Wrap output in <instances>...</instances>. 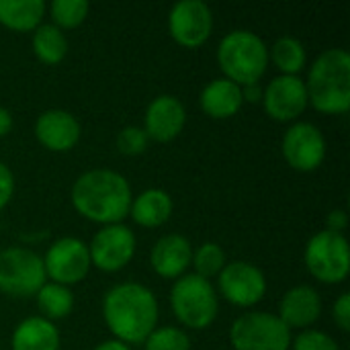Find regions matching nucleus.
I'll list each match as a JSON object with an SVG mask.
<instances>
[{
	"label": "nucleus",
	"mask_w": 350,
	"mask_h": 350,
	"mask_svg": "<svg viewBox=\"0 0 350 350\" xmlns=\"http://www.w3.org/2000/svg\"><path fill=\"white\" fill-rule=\"evenodd\" d=\"M170 306L176 320L191 330L209 328L219 310L217 291L211 281L199 275H183L170 291Z\"/></svg>",
	"instance_id": "5"
},
{
	"label": "nucleus",
	"mask_w": 350,
	"mask_h": 350,
	"mask_svg": "<svg viewBox=\"0 0 350 350\" xmlns=\"http://www.w3.org/2000/svg\"><path fill=\"white\" fill-rule=\"evenodd\" d=\"M37 306L43 314L41 318H45L49 322L62 320V318H68L72 314L74 295H72L70 287H64L57 283H45L37 291Z\"/></svg>",
	"instance_id": "24"
},
{
	"label": "nucleus",
	"mask_w": 350,
	"mask_h": 350,
	"mask_svg": "<svg viewBox=\"0 0 350 350\" xmlns=\"http://www.w3.org/2000/svg\"><path fill=\"white\" fill-rule=\"evenodd\" d=\"M332 316H334V322L338 324V328H340L342 332H349L350 330V293H342V295L334 301Z\"/></svg>",
	"instance_id": "31"
},
{
	"label": "nucleus",
	"mask_w": 350,
	"mask_h": 350,
	"mask_svg": "<svg viewBox=\"0 0 350 350\" xmlns=\"http://www.w3.org/2000/svg\"><path fill=\"white\" fill-rule=\"evenodd\" d=\"M191 265L195 267V275H199V277L209 281L211 277H217L221 273V269L226 267V252L221 250L219 244L205 242L203 246H199L193 252Z\"/></svg>",
	"instance_id": "26"
},
{
	"label": "nucleus",
	"mask_w": 350,
	"mask_h": 350,
	"mask_svg": "<svg viewBox=\"0 0 350 350\" xmlns=\"http://www.w3.org/2000/svg\"><path fill=\"white\" fill-rule=\"evenodd\" d=\"M43 258L31 248L0 250V291L10 297H31L45 285Z\"/></svg>",
	"instance_id": "7"
},
{
	"label": "nucleus",
	"mask_w": 350,
	"mask_h": 350,
	"mask_svg": "<svg viewBox=\"0 0 350 350\" xmlns=\"http://www.w3.org/2000/svg\"><path fill=\"white\" fill-rule=\"evenodd\" d=\"M10 129H12V115L8 109L0 107V137L10 133Z\"/></svg>",
	"instance_id": "35"
},
{
	"label": "nucleus",
	"mask_w": 350,
	"mask_h": 350,
	"mask_svg": "<svg viewBox=\"0 0 350 350\" xmlns=\"http://www.w3.org/2000/svg\"><path fill=\"white\" fill-rule=\"evenodd\" d=\"M201 109L211 119H230L234 117L244 100H242V88L228 80V78H215L201 90Z\"/></svg>",
	"instance_id": "19"
},
{
	"label": "nucleus",
	"mask_w": 350,
	"mask_h": 350,
	"mask_svg": "<svg viewBox=\"0 0 350 350\" xmlns=\"http://www.w3.org/2000/svg\"><path fill=\"white\" fill-rule=\"evenodd\" d=\"M262 107L275 121H295L308 109L306 82L299 76H277L262 92Z\"/></svg>",
	"instance_id": "14"
},
{
	"label": "nucleus",
	"mask_w": 350,
	"mask_h": 350,
	"mask_svg": "<svg viewBox=\"0 0 350 350\" xmlns=\"http://www.w3.org/2000/svg\"><path fill=\"white\" fill-rule=\"evenodd\" d=\"M217 62L224 78L236 82L238 86L256 84L269 66V47L252 31L238 29L228 33L217 47Z\"/></svg>",
	"instance_id": "4"
},
{
	"label": "nucleus",
	"mask_w": 350,
	"mask_h": 350,
	"mask_svg": "<svg viewBox=\"0 0 350 350\" xmlns=\"http://www.w3.org/2000/svg\"><path fill=\"white\" fill-rule=\"evenodd\" d=\"M158 299L142 283H119L103 299V318L115 340L142 345L158 324Z\"/></svg>",
	"instance_id": "1"
},
{
	"label": "nucleus",
	"mask_w": 350,
	"mask_h": 350,
	"mask_svg": "<svg viewBox=\"0 0 350 350\" xmlns=\"http://www.w3.org/2000/svg\"><path fill=\"white\" fill-rule=\"evenodd\" d=\"M148 142L150 137L146 135V131L137 125H127L119 131L117 135V148L121 154L125 156H137V154H144L146 148H148Z\"/></svg>",
	"instance_id": "29"
},
{
	"label": "nucleus",
	"mask_w": 350,
	"mask_h": 350,
	"mask_svg": "<svg viewBox=\"0 0 350 350\" xmlns=\"http://www.w3.org/2000/svg\"><path fill=\"white\" fill-rule=\"evenodd\" d=\"M10 349L59 350V330L55 328L53 322H49L41 316H31L14 328Z\"/></svg>",
	"instance_id": "20"
},
{
	"label": "nucleus",
	"mask_w": 350,
	"mask_h": 350,
	"mask_svg": "<svg viewBox=\"0 0 350 350\" xmlns=\"http://www.w3.org/2000/svg\"><path fill=\"white\" fill-rule=\"evenodd\" d=\"M217 277H219V293L232 306L252 308L258 301H262L267 293L265 273L246 260H234L226 265Z\"/></svg>",
	"instance_id": "12"
},
{
	"label": "nucleus",
	"mask_w": 350,
	"mask_h": 350,
	"mask_svg": "<svg viewBox=\"0 0 350 350\" xmlns=\"http://www.w3.org/2000/svg\"><path fill=\"white\" fill-rule=\"evenodd\" d=\"M90 267L92 265H90L88 246L82 240L70 236L55 240L43 256L45 277H49L51 283L64 287L84 281Z\"/></svg>",
	"instance_id": "9"
},
{
	"label": "nucleus",
	"mask_w": 350,
	"mask_h": 350,
	"mask_svg": "<svg viewBox=\"0 0 350 350\" xmlns=\"http://www.w3.org/2000/svg\"><path fill=\"white\" fill-rule=\"evenodd\" d=\"M308 105L324 115H345L350 109V55L347 49L322 51L308 74Z\"/></svg>",
	"instance_id": "3"
},
{
	"label": "nucleus",
	"mask_w": 350,
	"mask_h": 350,
	"mask_svg": "<svg viewBox=\"0 0 350 350\" xmlns=\"http://www.w3.org/2000/svg\"><path fill=\"white\" fill-rule=\"evenodd\" d=\"M322 316V299L310 285L289 289L279 304V320L291 328H310Z\"/></svg>",
	"instance_id": "18"
},
{
	"label": "nucleus",
	"mask_w": 350,
	"mask_h": 350,
	"mask_svg": "<svg viewBox=\"0 0 350 350\" xmlns=\"http://www.w3.org/2000/svg\"><path fill=\"white\" fill-rule=\"evenodd\" d=\"M146 350H191V338L185 330L174 326L156 328L146 340Z\"/></svg>",
	"instance_id": "28"
},
{
	"label": "nucleus",
	"mask_w": 350,
	"mask_h": 350,
	"mask_svg": "<svg viewBox=\"0 0 350 350\" xmlns=\"http://www.w3.org/2000/svg\"><path fill=\"white\" fill-rule=\"evenodd\" d=\"M172 207V199L164 189H148L131 201L129 215L142 228H160L170 219Z\"/></svg>",
	"instance_id": "21"
},
{
	"label": "nucleus",
	"mask_w": 350,
	"mask_h": 350,
	"mask_svg": "<svg viewBox=\"0 0 350 350\" xmlns=\"http://www.w3.org/2000/svg\"><path fill=\"white\" fill-rule=\"evenodd\" d=\"M170 37L183 47H199L203 45L213 31V14L211 8L201 0H183L176 2L168 14Z\"/></svg>",
	"instance_id": "13"
},
{
	"label": "nucleus",
	"mask_w": 350,
	"mask_h": 350,
	"mask_svg": "<svg viewBox=\"0 0 350 350\" xmlns=\"http://www.w3.org/2000/svg\"><path fill=\"white\" fill-rule=\"evenodd\" d=\"M230 342L234 350H289L291 330L275 314L250 312L232 324Z\"/></svg>",
	"instance_id": "8"
},
{
	"label": "nucleus",
	"mask_w": 350,
	"mask_h": 350,
	"mask_svg": "<svg viewBox=\"0 0 350 350\" xmlns=\"http://www.w3.org/2000/svg\"><path fill=\"white\" fill-rule=\"evenodd\" d=\"M326 230H330V232H336V234H342L345 230H347V226H349V215H347V211L345 209H334V211H330L328 213V219H326Z\"/></svg>",
	"instance_id": "33"
},
{
	"label": "nucleus",
	"mask_w": 350,
	"mask_h": 350,
	"mask_svg": "<svg viewBox=\"0 0 350 350\" xmlns=\"http://www.w3.org/2000/svg\"><path fill=\"white\" fill-rule=\"evenodd\" d=\"M78 119L64 109H47L35 121V137L49 152H68L80 139Z\"/></svg>",
	"instance_id": "16"
},
{
	"label": "nucleus",
	"mask_w": 350,
	"mask_h": 350,
	"mask_svg": "<svg viewBox=\"0 0 350 350\" xmlns=\"http://www.w3.org/2000/svg\"><path fill=\"white\" fill-rule=\"evenodd\" d=\"M291 349L293 350H340L338 342L320 330H304L295 338H291Z\"/></svg>",
	"instance_id": "30"
},
{
	"label": "nucleus",
	"mask_w": 350,
	"mask_h": 350,
	"mask_svg": "<svg viewBox=\"0 0 350 350\" xmlns=\"http://www.w3.org/2000/svg\"><path fill=\"white\" fill-rule=\"evenodd\" d=\"M187 123L185 105L170 94H162L154 98L146 109L144 131L150 139L166 144L180 135Z\"/></svg>",
	"instance_id": "15"
},
{
	"label": "nucleus",
	"mask_w": 350,
	"mask_h": 350,
	"mask_svg": "<svg viewBox=\"0 0 350 350\" xmlns=\"http://www.w3.org/2000/svg\"><path fill=\"white\" fill-rule=\"evenodd\" d=\"M14 195V176L10 172V168L0 162V211L10 203Z\"/></svg>",
	"instance_id": "32"
},
{
	"label": "nucleus",
	"mask_w": 350,
	"mask_h": 350,
	"mask_svg": "<svg viewBox=\"0 0 350 350\" xmlns=\"http://www.w3.org/2000/svg\"><path fill=\"white\" fill-rule=\"evenodd\" d=\"M33 53L39 62L47 66L59 64L68 55V39L62 29L55 25H39L33 31Z\"/></svg>",
	"instance_id": "23"
},
{
	"label": "nucleus",
	"mask_w": 350,
	"mask_h": 350,
	"mask_svg": "<svg viewBox=\"0 0 350 350\" xmlns=\"http://www.w3.org/2000/svg\"><path fill=\"white\" fill-rule=\"evenodd\" d=\"M281 150L291 168L312 172L318 170L326 158V139L314 123L299 121L285 131Z\"/></svg>",
	"instance_id": "11"
},
{
	"label": "nucleus",
	"mask_w": 350,
	"mask_h": 350,
	"mask_svg": "<svg viewBox=\"0 0 350 350\" xmlns=\"http://www.w3.org/2000/svg\"><path fill=\"white\" fill-rule=\"evenodd\" d=\"M94 350H131V347H127L125 342H119V340H105Z\"/></svg>",
	"instance_id": "36"
},
{
	"label": "nucleus",
	"mask_w": 350,
	"mask_h": 350,
	"mask_svg": "<svg viewBox=\"0 0 350 350\" xmlns=\"http://www.w3.org/2000/svg\"><path fill=\"white\" fill-rule=\"evenodd\" d=\"M304 260L310 275L318 281L328 285L342 283L350 273L349 240L345 234L322 230L314 234L306 244Z\"/></svg>",
	"instance_id": "6"
},
{
	"label": "nucleus",
	"mask_w": 350,
	"mask_h": 350,
	"mask_svg": "<svg viewBox=\"0 0 350 350\" xmlns=\"http://www.w3.org/2000/svg\"><path fill=\"white\" fill-rule=\"evenodd\" d=\"M53 25L57 29H76L88 16L86 0H53L49 4Z\"/></svg>",
	"instance_id": "27"
},
{
	"label": "nucleus",
	"mask_w": 350,
	"mask_h": 350,
	"mask_svg": "<svg viewBox=\"0 0 350 350\" xmlns=\"http://www.w3.org/2000/svg\"><path fill=\"white\" fill-rule=\"evenodd\" d=\"M131 201L133 195L127 178L115 170H88L72 185L74 209L94 224H121L129 215Z\"/></svg>",
	"instance_id": "2"
},
{
	"label": "nucleus",
	"mask_w": 350,
	"mask_h": 350,
	"mask_svg": "<svg viewBox=\"0 0 350 350\" xmlns=\"http://www.w3.org/2000/svg\"><path fill=\"white\" fill-rule=\"evenodd\" d=\"M90 265L105 273H117L125 269L135 254V234L123 226H103L88 246Z\"/></svg>",
	"instance_id": "10"
},
{
	"label": "nucleus",
	"mask_w": 350,
	"mask_h": 350,
	"mask_svg": "<svg viewBox=\"0 0 350 350\" xmlns=\"http://www.w3.org/2000/svg\"><path fill=\"white\" fill-rule=\"evenodd\" d=\"M271 59L283 76H297L306 68V47L295 37H281L271 47Z\"/></svg>",
	"instance_id": "25"
},
{
	"label": "nucleus",
	"mask_w": 350,
	"mask_h": 350,
	"mask_svg": "<svg viewBox=\"0 0 350 350\" xmlns=\"http://www.w3.org/2000/svg\"><path fill=\"white\" fill-rule=\"evenodd\" d=\"M191 260H193V246L180 234L162 236L150 252V265L154 273L162 279H174V281L180 279L187 273Z\"/></svg>",
	"instance_id": "17"
},
{
	"label": "nucleus",
	"mask_w": 350,
	"mask_h": 350,
	"mask_svg": "<svg viewBox=\"0 0 350 350\" xmlns=\"http://www.w3.org/2000/svg\"><path fill=\"white\" fill-rule=\"evenodd\" d=\"M242 88V100L244 103H260L262 100V92L265 88L256 82V84H246V86H240Z\"/></svg>",
	"instance_id": "34"
},
{
	"label": "nucleus",
	"mask_w": 350,
	"mask_h": 350,
	"mask_svg": "<svg viewBox=\"0 0 350 350\" xmlns=\"http://www.w3.org/2000/svg\"><path fill=\"white\" fill-rule=\"evenodd\" d=\"M45 14L43 0H0V25L10 31H35Z\"/></svg>",
	"instance_id": "22"
}]
</instances>
